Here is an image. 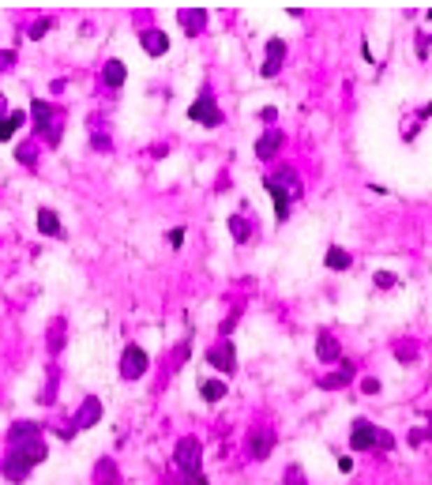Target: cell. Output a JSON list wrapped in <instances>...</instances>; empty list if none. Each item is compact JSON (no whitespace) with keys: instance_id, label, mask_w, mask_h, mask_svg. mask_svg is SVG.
<instances>
[{"instance_id":"cell-16","label":"cell","mask_w":432,"mask_h":485,"mask_svg":"<svg viewBox=\"0 0 432 485\" xmlns=\"http://www.w3.org/2000/svg\"><path fill=\"white\" fill-rule=\"evenodd\" d=\"M94 485H120V470H117V463L113 459H98V467H94Z\"/></svg>"},{"instance_id":"cell-8","label":"cell","mask_w":432,"mask_h":485,"mask_svg":"<svg viewBox=\"0 0 432 485\" xmlns=\"http://www.w3.org/2000/svg\"><path fill=\"white\" fill-rule=\"evenodd\" d=\"M275 444H278L275 429H252L248 433V451H252V459H267L271 451H275Z\"/></svg>"},{"instance_id":"cell-37","label":"cell","mask_w":432,"mask_h":485,"mask_svg":"<svg viewBox=\"0 0 432 485\" xmlns=\"http://www.w3.org/2000/svg\"><path fill=\"white\" fill-rule=\"evenodd\" d=\"M429 23H432V12H429Z\"/></svg>"},{"instance_id":"cell-18","label":"cell","mask_w":432,"mask_h":485,"mask_svg":"<svg viewBox=\"0 0 432 485\" xmlns=\"http://www.w3.org/2000/svg\"><path fill=\"white\" fill-rule=\"evenodd\" d=\"M38 234H45V237H60V234H64V226H60L57 211H49V207L38 211Z\"/></svg>"},{"instance_id":"cell-24","label":"cell","mask_w":432,"mask_h":485,"mask_svg":"<svg viewBox=\"0 0 432 485\" xmlns=\"http://www.w3.org/2000/svg\"><path fill=\"white\" fill-rule=\"evenodd\" d=\"M324 264H327L331 271H346V267H350V252H346V248H338V245H331V248H327V256H324Z\"/></svg>"},{"instance_id":"cell-17","label":"cell","mask_w":432,"mask_h":485,"mask_svg":"<svg viewBox=\"0 0 432 485\" xmlns=\"http://www.w3.org/2000/svg\"><path fill=\"white\" fill-rule=\"evenodd\" d=\"M264 188L271 192V199H275V218H278V222H286V218H289V196H286V192L278 188L271 177L264 181Z\"/></svg>"},{"instance_id":"cell-34","label":"cell","mask_w":432,"mask_h":485,"mask_svg":"<svg viewBox=\"0 0 432 485\" xmlns=\"http://www.w3.org/2000/svg\"><path fill=\"white\" fill-rule=\"evenodd\" d=\"M45 30H49V19H42V23H34V27H30V38H42Z\"/></svg>"},{"instance_id":"cell-23","label":"cell","mask_w":432,"mask_h":485,"mask_svg":"<svg viewBox=\"0 0 432 485\" xmlns=\"http://www.w3.org/2000/svg\"><path fill=\"white\" fill-rule=\"evenodd\" d=\"M316 358L319 361H338V342H335V335H319L316 339Z\"/></svg>"},{"instance_id":"cell-32","label":"cell","mask_w":432,"mask_h":485,"mask_svg":"<svg viewBox=\"0 0 432 485\" xmlns=\"http://www.w3.org/2000/svg\"><path fill=\"white\" fill-rule=\"evenodd\" d=\"M19 162H23V166H30V162H34V147H30V143L19 147Z\"/></svg>"},{"instance_id":"cell-27","label":"cell","mask_w":432,"mask_h":485,"mask_svg":"<svg viewBox=\"0 0 432 485\" xmlns=\"http://www.w3.org/2000/svg\"><path fill=\"white\" fill-rule=\"evenodd\" d=\"M395 282H398V279L391 275V271H376V286H380V290H391Z\"/></svg>"},{"instance_id":"cell-25","label":"cell","mask_w":432,"mask_h":485,"mask_svg":"<svg viewBox=\"0 0 432 485\" xmlns=\"http://www.w3.org/2000/svg\"><path fill=\"white\" fill-rule=\"evenodd\" d=\"M229 234H233V241H240V245L248 241V234H252V230H248L245 215H229Z\"/></svg>"},{"instance_id":"cell-29","label":"cell","mask_w":432,"mask_h":485,"mask_svg":"<svg viewBox=\"0 0 432 485\" xmlns=\"http://www.w3.org/2000/svg\"><path fill=\"white\" fill-rule=\"evenodd\" d=\"M286 485H305V474H301V467H289L286 470Z\"/></svg>"},{"instance_id":"cell-21","label":"cell","mask_w":432,"mask_h":485,"mask_svg":"<svg viewBox=\"0 0 432 485\" xmlns=\"http://www.w3.org/2000/svg\"><path fill=\"white\" fill-rule=\"evenodd\" d=\"M23 120H27L23 109H12L8 117H0V143H8V139L19 132V125H23Z\"/></svg>"},{"instance_id":"cell-3","label":"cell","mask_w":432,"mask_h":485,"mask_svg":"<svg viewBox=\"0 0 432 485\" xmlns=\"http://www.w3.org/2000/svg\"><path fill=\"white\" fill-rule=\"evenodd\" d=\"M30 117H34V128L42 132V139L49 147L60 143V132H64V109L42 102V98H34V106H30Z\"/></svg>"},{"instance_id":"cell-14","label":"cell","mask_w":432,"mask_h":485,"mask_svg":"<svg viewBox=\"0 0 432 485\" xmlns=\"http://www.w3.org/2000/svg\"><path fill=\"white\" fill-rule=\"evenodd\" d=\"M278 150H282V132H264V136L256 139V155L264 158V162H271Z\"/></svg>"},{"instance_id":"cell-4","label":"cell","mask_w":432,"mask_h":485,"mask_svg":"<svg viewBox=\"0 0 432 485\" xmlns=\"http://www.w3.org/2000/svg\"><path fill=\"white\" fill-rule=\"evenodd\" d=\"M350 448L354 451H373V448L391 451L395 448V437H391L387 429L373 426V421H354V429H350Z\"/></svg>"},{"instance_id":"cell-20","label":"cell","mask_w":432,"mask_h":485,"mask_svg":"<svg viewBox=\"0 0 432 485\" xmlns=\"http://www.w3.org/2000/svg\"><path fill=\"white\" fill-rule=\"evenodd\" d=\"M124 79H128V68H124V60H109V64L102 68V83L106 87H120V83H124Z\"/></svg>"},{"instance_id":"cell-12","label":"cell","mask_w":432,"mask_h":485,"mask_svg":"<svg viewBox=\"0 0 432 485\" xmlns=\"http://www.w3.org/2000/svg\"><path fill=\"white\" fill-rule=\"evenodd\" d=\"M177 23L188 30V34H199V30L207 27V12L203 8H180L177 12Z\"/></svg>"},{"instance_id":"cell-22","label":"cell","mask_w":432,"mask_h":485,"mask_svg":"<svg viewBox=\"0 0 432 485\" xmlns=\"http://www.w3.org/2000/svg\"><path fill=\"white\" fill-rule=\"evenodd\" d=\"M199 395H203L207 402H222L229 395V388L222 380H199Z\"/></svg>"},{"instance_id":"cell-9","label":"cell","mask_w":432,"mask_h":485,"mask_svg":"<svg viewBox=\"0 0 432 485\" xmlns=\"http://www.w3.org/2000/svg\"><path fill=\"white\" fill-rule=\"evenodd\" d=\"M98 418H102V399H98V395H87L83 407H79V414H75V421H72V429H75V433H79V429H90V426H98Z\"/></svg>"},{"instance_id":"cell-30","label":"cell","mask_w":432,"mask_h":485,"mask_svg":"<svg viewBox=\"0 0 432 485\" xmlns=\"http://www.w3.org/2000/svg\"><path fill=\"white\" fill-rule=\"evenodd\" d=\"M361 391H365V395H376V391H380V380H376V377H365V380H361Z\"/></svg>"},{"instance_id":"cell-28","label":"cell","mask_w":432,"mask_h":485,"mask_svg":"<svg viewBox=\"0 0 432 485\" xmlns=\"http://www.w3.org/2000/svg\"><path fill=\"white\" fill-rule=\"evenodd\" d=\"M395 353H398L403 361H414V358H417V346H414V342H403V346H395Z\"/></svg>"},{"instance_id":"cell-13","label":"cell","mask_w":432,"mask_h":485,"mask_svg":"<svg viewBox=\"0 0 432 485\" xmlns=\"http://www.w3.org/2000/svg\"><path fill=\"white\" fill-rule=\"evenodd\" d=\"M354 380V365L350 361H343L335 372H327V377H319V388H327V391H335V388H346V384Z\"/></svg>"},{"instance_id":"cell-1","label":"cell","mask_w":432,"mask_h":485,"mask_svg":"<svg viewBox=\"0 0 432 485\" xmlns=\"http://www.w3.org/2000/svg\"><path fill=\"white\" fill-rule=\"evenodd\" d=\"M49 456V448H45V440L42 437H34V440H23V444H12L8 448V459L0 463V470H4V478L19 485V482H27V474L38 467V463H45Z\"/></svg>"},{"instance_id":"cell-2","label":"cell","mask_w":432,"mask_h":485,"mask_svg":"<svg viewBox=\"0 0 432 485\" xmlns=\"http://www.w3.org/2000/svg\"><path fill=\"white\" fill-rule=\"evenodd\" d=\"M173 463H177V470L185 474L192 485H207V478H203V444H199L196 437H180L177 440Z\"/></svg>"},{"instance_id":"cell-36","label":"cell","mask_w":432,"mask_h":485,"mask_svg":"<svg viewBox=\"0 0 432 485\" xmlns=\"http://www.w3.org/2000/svg\"><path fill=\"white\" fill-rule=\"evenodd\" d=\"M0 117H8V98L0 94Z\"/></svg>"},{"instance_id":"cell-10","label":"cell","mask_w":432,"mask_h":485,"mask_svg":"<svg viewBox=\"0 0 432 485\" xmlns=\"http://www.w3.org/2000/svg\"><path fill=\"white\" fill-rule=\"evenodd\" d=\"M271 181H275V185L282 188L289 199H301V192H305V188H301V177H297V169H289V166H278V174L271 177Z\"/></svg>"},{"instance_id":"cell-26","label":"cell","mask_w":432,"mask_h":485,"mask_svg":"<svg viewBox=\"0 0 432 485\" xmlns=\"http://www.w3.org/2000/svg\"><path fill=\"white\" fill-rule=\"evenodd\" d=\"M60 331H64V320H53V328H49V350L53 353H60V346H64V335H60Z\"/></svg>"},{"instance_id":"cell-6","label":"cell","mask_w":432,"mask_h":485,"mask_svg":"<svg viewBox=\"0 0 432 485\" xmlns=\"http://www.w3.org/2000/svg\"><path fill=\"white\" fill-rule=\"evenodd\" d=\"M207 365L229 377V372L237 369V350H233V342H229V339H218L215 346L207 350Z\"/></svg>"},{"instance_id":"cell-5","label":"cell","mask_w":432,"mask_h":485,"mask_svg":"<svg viewBox=\"0 0 432 485\" xmlns=\"http://www.w3.org/2000/svg\"><path fill=\"white\" fill-rule=\"evenodd\" d=\"M147 365H150V353L143 350V346H124V353H120V377L124 380H139L147 372Z\"/></svg>"},{"instance_id":"cell-7","label":"cell","mask_w":432,"mask_h":485,"mask_svg":"<svg viewBox=\"0 0 432 485\" xmlns=\"http://www.w3.org/2000/svg\"><path fill=\"white\" fill-rule=\"evenodd\" d=\"M188 120H196V125H207V128H218L222 125V109H218L210 98H196L192 106H188Z\"/></svg>"},{"instance_id":"cell-15","label":"cell","mask_w":432,"mask_h":485,"mask_svg":"<svg viewBox=\"0 0 432 485\" xmlns=\"http://www.w3.org/2000/svg\"><path fill=\"white\" fill-rule=\"evenodd\" d=\"M139 42H143V49H147L150 57H162L166 49H169V38L162 34V30H154V27L143 30V34H139Z\"/></svg>"},{"instance_id":"cell-31","label":"cell","mask_w":432,"mask_h":485,"mask_svg":"<svg viewBox=\"0 0 432 485\" xmlns=\"http://www.w3.org/2000/svg\"><path fill=\"white\" fill-rule=\"evenodd\" d=\"M12 64H15V53L12 49H0V72H8Z\"/></svg>"},{"instance_id":"cell-33","label":"cell","mask_w":432,"mask_h":485,"mask_svg":"<svg viewBox=\"0 0 432 485\" xmlns=\"http://www.w3.org/2000/svg\"><path fill=\"white\" fill-rule=\"evenodd\" d=\"M425 437H432V429H414V433H410V444L417 448V444H425Z\"/></svg>"},{"instance_id":"cell-11","label":"cell","mask_w":432,"mask_h":485,"mask_svg":"<svg viewBox=\"0 0 432 485\" xmlns=\"http://www.w3.org/2000/svg\"><path fill=\"white\" fill-rule=\"evenodd\" d=\"M282 57H286V42H282V38H271V42H267V60H264V68H259V72L271 79L278 68H282Z\"/></svg>"},{"instance_id":"cell-35","label":"cell","mask_w":432,"mask_h":485,"mask_svg":"<svg viewBox=\"0 0 432 485\" xmlns=\"http://www.w3.org/2000/svg\"><path fill=\"white\" fill-rule=\"evenodd\" d=\"M185 241V230H169V245H180Z\"/></svg>"},{"instance_id":"cell-19","label":"cell","mask_w":432,"mask_h":485,"mask_svg":"<svg viewBox=\"0 0 432 485\" xmlns=\"http://www.w3.org/2000/svg\"><path fill=\"white\" fill-rule=\"evenodd\" d=\"M42 437V426H34V421H15L12 429H8V444H23V440H34Z\"/></svg>"}]
</instances>
